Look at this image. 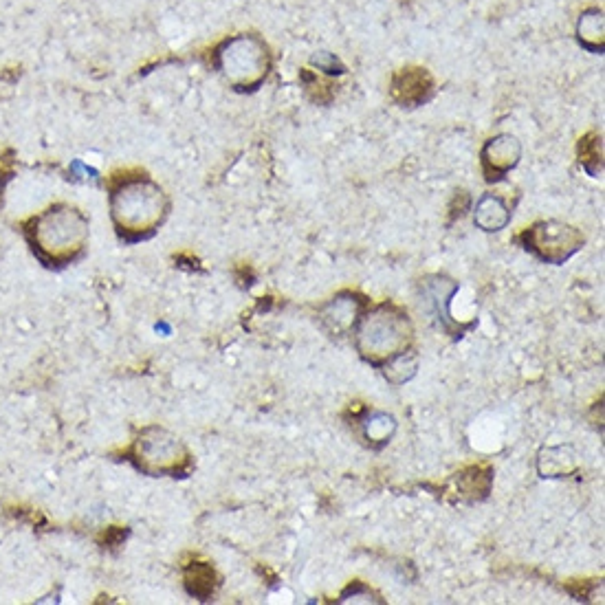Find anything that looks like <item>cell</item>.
I'll list each match as a JSON object with an SVG mask.
<instances>
[{"instance_id": "obj_8", "label": "cell", "mask_w": 605, "mask_h": 605, "mask_svg": "<svg viewBox=\"0 0 605 605\" xmlns=\"http://www.w3.org/2000/svg\"><path fill=\"white\" fill-rule=\"evenodd\" d=\"M522 159V143L515 135H495L484 143V148L480 152V161H482V172L484 179L489 183H498L502 181L506 174H509L513 168H517V163Z\"/></svg>"}, {"instance_id": "obj_14", "label": "cell", "mask_w": 605, "mask_h": 605, "mask_svg": "<svg viewBox=\"0 0 605 605\" xmlns=\"http://www.w3.org/2000/svg\"><path fill=\"white\" fill-rule=\"evenodd\" d=\"M491 482H493V471L491 467H484V465L467 467L465 471L456 473V487L460 491V498H465L469 502L487 498L491 491Z\"/></svg>"}, {"instance_id": "obj_5", "label": "cell", "mask_w": 605, "mask_h": 605, "mask_svg": "<svg viewBox=\"0 0 605 605\" xmlns=\"http://www.w3.org/2000/svg\"><path fill=\"white\" fill-rule=\"evenodd\" d=\"M132 460L150 476H176L190 465V454L168 429L146 427L132 447Z\"/></svg>"}, {"instance_id": "obj_2", "label": "cell", "mask_w": 605, "mask_h": 605, "mask_svg": "<svg viewBox=\"0 0 605 605\" xmlns=\"http://www.w3.org/2000/svg\"><path fill=\"white\" fill-rule=\"evenodd\" d=\"M27 234L44 262H69L86 247L88 218L75 207L55 205L31 220Z\"/></svg>"}, {"instance_id": "obj_19", "label": "cell", "mask_w": 605, "mask_h": 605, "mask_svg": "<svg viewBox=\"0 0 605 605\" xmlns=\"http://www.w3.org/2000/svg\"><path fill=\"white\" fill-rule=\"evenodd\" d=\"M300 82L304 86L306 97L311 99V102L317 104V106H328L335 99V86L330 84V82H326L324 77H319L313 71L302 69L300 71Z\"/></svg>"}, {"instance_id": "obj_3", "label": "cell", "mask_w": 605, "mask_h": 605, "mask_svg": "<svg viewBox=\"0 0 605 605\" xmlns=\"http://www.w3.org/2000/svg\"><path fill=\"white\" fill-rule=\"evenodd\" d=\"M214 69L238 93H253L267 82L271 71L269 44L256 33H238L218 44L212 55Z\"/></svg>"}, {"instance_id": "obj_7", "label": "cell", "mask_w": 605, "mask_h": 605, "mask_svg": "<svg viewBox=\"0 0 605 605\" xmlns=\"http://www.w3.org/2000/svg\"><path fill=\"white\" fill-rule=\"evenodd\" d=\"M390 95L403 108H418L436 95V80L425 66H403L392 75Z\"/></svg>"}, {"instance_id": "obj_9", "label": "cell", "mask_w": 605, "mask_h": 605, "mask_svg": "<svg viewBox=\"0 0 605 605\" xmlns=\"http://www.w3.org/2000/svg\"><path fill=\"white\" fill-rule=\"evenodd\" d=\"M456 291H458V282L445 278V275H427L425 280H421L423 302L427 304L429 313H432L447 330L451 328L449 304Z\"/></svg>"}, {"instance_id": "obj_15", "label": "cell", "mask_w": 605, "mask_h": 605, "mask_svg": "<svg viewBox=\"0 0 605 605\" xmlns=\"http://www.w3.org/2000/svg\"><path fill=\"white\" fill-rule=\"evenodd\" d=\"M579 165L586 170L592 179H599L603 174V137L601 132H588L577 143Z\"/></svg>"}, {"instance_id": "obj_18", "label": "cell", "mask_w": 605, "mask_h": 605, "mask_svg": "<svg viewBox=\"0 0 605 605\" xmlns=\"http://www.w3.org/2000/svg\"><path fill=\"white\" fill-rule=\"evenodd\" d=\"M396 432V421L392 414L385 412H372L363 418V434L370 440V445L383 447L390 443V438Z\"/></svg>"}, {"instance_id": "obj_12", "label": "cell", "mask_w": 605, "mask_h": 605, "mask_svg": "<svg viewBox=\"0 0 605 605\" xmlns=\"http://www.w3.org/2000/svg\"><path fill=\"white\" fill-rule=\"evenodd\" d=\"M511 216H513L511 207L506 205L504 198L498 194L480 196L476 209H473V223H476L478 229L487 231V234L504 229L511 223Z\"/></svg>"}, {"instance_id": "obj_1", "label": "cell", "mask_w": 605, "mask_h": 605, "mask_svg": "<svg viewBox=\"0 0 605 605\" xmlns=\"http://www.w3.org/2000/svg\"><path fill=\"white\" fill-rule=\"evenodd\" d=\"M168 196L148 176H128L110 194V214L121 238L143 240L152 236L168 216Z\"/></svg>"}, {"instance_id": "obj_17", "label": "cell", "mask_w": 605, "mask_h": 605, "mask_svg": "<svg viewBox=\"0 0 605 605\" xmlns=\"http://www.w3.org/2000/svg\"><path fill=\"white\" fill-rule=\"evenodd\" d=\"M416 370H418V357L412 350L399 352V355H394L381 366L383 377L392 385H403L407 381H412L416 377Z\"/></svg>"}, {"instance_id": "obj_16", "label": "cell", "mask_w": 605, "mask_h": 605, "mask_svg": "<svg viewBox=\"0 0 605 605\" xmlns=\"http://www.w3.org/2000/svg\"><path fill=\"white\" fill-rule=\"evenodd\" d=\"M185 586L196 599L207 601L216 590L214 568L209 564H203V561H196V564H192L185 572Z\"/></svg>"}, {"instance_id": "obj_13", "label": "cell", "mask_w": 605, "mask_h": 605, "mask_svg": "<svg viewBox=\"0 0 605 605\" xmlns=\"http://www.w3.org/2000/svg\"><path fill=\"white\" fill-rule=\"evenodd\" d=\"M577 42L594 55L605 51V18L601 7H590L583 11L577 22Z\"/></svg>"}, {"instance_id": "obj_20", "label": "cell", "mask_w": 605, "mask_h": 605, "mask_svg": "<svg viewBox=\"0 0 605 605\" xmlns=\"http://www.w3.org/2000/svg\"><path fill=\"white\" fill-rule=\"evenodd\" d=\"M311 66H315L317 71H322L324 75L328 77H335V75H344L348 69L346 64L341 62L335 53H328V51H319L315 53L311 58Z\"/></svg>"}, {"instance_id": "obj_4", "label": "cell", "mask_w": 605, "mask_h": 605, "mask_svg": "<svg viewBox=\"0 0 605 605\" xmlns=\"http://www.w3.org/2000/svg\"><path fill=\"white\" fill-rule=\"evenodd\" d=\"M412 341V324L396 304H381L361 319L357 330V350L363 359L385 363L407 350Z\"/></svg>"}, {"instance_id": "obj_10", "label": "cell", "mask_w": 605, "mask_h": 605, "mask_svg": "<svg viewBox=\"0 0 605 605\" xmlns=\"http://www.w3.org/2000/svg\"><path fill=\"white\" fill-rule=\"evenodd\" d=\"M579 469V454L572 445L544 447L537 454V473L542 478H568Z\"/></svg>"}, {"instance_id": "obj_11", "label": "cell", "mask_w": 605, "mask_h": 605, "mask_svg": "<svg viewBox=\"0 0 605 605\" xmlns=\"http://www.w3.org/2000/svg\"><path fill=\"white\" fill-rule=\"evenodd\" d=\"M361 300L355 295H337L335 300H330L322 311H319V319H322L324 328L333 335H344L357 324Z\"/></svg>"}, {"instance_id": "obj_21", "label": "cell", "mask_w": 605, "mask_h": 605, "mask_svg": "<svg viewBox=\"0 0 605 605\" xmlns=\"http://www.w3.org/2000/svg\"><path fill=\"white\" fill-rule=\"evenodd\" d=\"M339 601L341 603H348V601H352V603H379V599H374L372 590H368L366 586H361L359 581L352 583V586L344 594H341Z\"/></svg>"}, {"instance_id": "obj_6", "label": "cell", "mask_w": 605, "mask_h": 605, "mask_svg": "<svg viewBox=\"0 0 605 605\" xmlns=\"http://www.w3.org/2000/svg\"><path fill=\"white\" fill-rule=\"evenodd\" d=\"M520 242L546 264H564L583 247V234L568 223L559 220H542L520 234Z\"/></svg>"}]
</instances>
